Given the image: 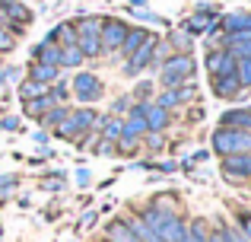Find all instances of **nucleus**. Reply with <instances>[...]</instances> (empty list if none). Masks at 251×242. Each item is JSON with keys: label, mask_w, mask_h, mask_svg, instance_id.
Masks as SVG:
<instances>
[{"label": "nucleus", "mask_w": 251, "mask_h": 242, "mask_svg": "<svg viewBox=\"0 0 251 242\" xmlns=\"http://www.w3.org/2000/svg\"><path fill=\"white\" fill-rule=\"evenodd\" d=\"M16 48V38H13L10 26H0V51H13Z\"/></svg>", "instance_id": "nucleus-25"}, {"label": "nucleus", "mask_w": 251, "mask_h": 242, "mask_svg": "<svg viewBox=\"0 0 251 242\" xmlns=\"http://www.w3.org/2000/svg\"><path fill=\"white\" fill-rule=\"evenodd\" d=\"M235 57L229 54V51H213V54L207 57V67H210V74L213 77H229V74H235Z\"/></svg>", "instance_id": "nucleus-7"}, {"label": "nucleus", "mask_w": 251, "mask_h": 242, "mask_svg": "<svg viewBox=\"0 0 251 242\" xmlns=\"http://www.w3.org/2000/svg\"><path fill=\"white\" fill-rule=\"evenodd\" d=\"M92 124H96V112H92V108H80V112L67 115V118L61 121L57 134L61 137H76V134H83V131H89Z\"/></svg>", "instance_id": "nucleus-4"}, {"label": "nucleus", "mask_w": 251, "mask_h": 242, "mask_svg": "<svg viewBox=\"0 0 251 242\" xmlns=\"http://www.w3.org/2000/svg\"><path fill=\"white\" fill-rule=\"evenodd\" d=\"M105 137H108V140H115V137H121V124H118L115 118H108V121H105Z\"/></svg>", "instance_id": "nucleus-27"}, {"label": "nucleus", "mask_w": 251, "mask_h": 242, "mask_svg": "<svg viewBox=\"0 0 251 242\" xmlns=\"http://www.w3.org/2000/svg\"><path fill=\"white\" fill-rule=\"evenodd\" d=\"M223 29L229 32V35H235V32H251V13H232V16L223 19Z\"/></svg>", "instance_id": "nucleus-13"}, {"label": "nucleus", "mask_w": 251, "mask_h": 242, "mask_svg": "<svg viewBox=\"0 0 251 242\" xmlns=\"http://www.w3.org/2000/svg\"><path fill=\"white\" fill-rule=\"evenodd\" d=\"M194 99V86H184V89H166V93L159 96V106L169 108V106H178V102H188Z\"/></svg>", "instance_id": "nucleus-15"}, {"label": "nucleus", "mask_w": 251, "mask_h": 242, "mask_svg": "<svg viewBox=\"0 0 251 242\" xmlns=\"http://www.w3.org/2000/svg\"><path fill=\"white\" fill-rule=\"evenodd\" d=\"M6 185H13V175H0V188H6Z\"/></svg>", "instance_id": "nucleus-32"}, {"label": "nucleus", "mask_w": 251, "mask_h": 242, "mask_svg": "<svg viewBox=\"0 0 251 242\" xmlns=\"http://www.w3.org/2000/svg\"><path fill=\"white\" fill-rule=\"evenodd\" d=\"M223 239L226 242H248L245 236H242V230H223Z\"/></svg>", "instance_id": "nucleus-29"}, {"label": "nucleus", "mask_w": 251, "mask_h": 242, "mask_svg": "<svg viewBox=\"0 0 251 242\" xmlns=\"http://www.w3.org/2000/svg\"><path fill=\"white\" fill-rule=\"evenodd\" d=\"M61 64H67V67H80V64H83V51L76 48V45L61 48Z\"/></svg>", "instance_id": "nucleus-20"}, {"label": "nucleus", "mask_w": 251, "mask_h": 242, "mask_svg": "<svg viewBox=\"0 0 251 242\" xmlns=\"http://www.w3.org/2000/svg\"><path fill=\"white\" fill-rule=\"evenodd\" d=\"M147 38H150V32H143V29H134V32H127V35H124V42H121V51L130 57V54H134V51L140 48L143 42H147Z\"/></svg>", "instance_id": "nucleus-17"}, {"label": "nucleus", "mask_w": 251, "mask_h": 242, "mask_svg": "<svg viewBox=\"0 0 251 242\" xmlns=\"http://www.w3.org/2000/svg\"><path fill=\"white\" fill-rule=\"evenodd\" d=\"M239 86H242V83H239V77H235V74L216 77V80H213V93L220 96V99H232V96L239 93Z\"/></svg>", "instance_id": "nucleus-11"}, {"label": "nucleus", "mask_w": 251, "mask_h": 242, "mask_svg": "<svg viewBox=\"0 0 251 242\" xmlns=\"http://www.w3.org/2000/svg\"><path fill=\"white\" fill-rule=\"evenodd\" d=\"M213 150L223 153V156H229V153H251V131L220 128L213 134Z\"/></svg>", "instance_id": "nucleus-1"}, {"label": "nucleus", "mask_w": 251, "mask_h": 242, "mask_svg": "<svg viewBox=\"0 0 251 242\" xmlns=\"http://www.w3.org/2000/svg\"><path fill=\"white\" fill-rule=\"evenodd\" d=\"M130 233H134V236L140 239V242H159V239H156V233L150 230V226L143 223V220H137V223H130Z\"/></svg>", "instance_id": "nucleus-23"}, {"label": "nucleus", "mask_w": 251, "mask_h": 242, "mask_svg": "<svg viewBox=\"0 0 251 242\" xmlns=\"http://www.w3.org/2000/svg\"><path fill=\"white\" fill-rule=\"evenodd\" d=\"M54 77H57V67H51V64H42V61L32 64V80H35V83H51Z\"/></svg>", "instance_id": "nucleus-18"}, {"label": "nucleus", "mask_w": 251, "mask_h": 242, "mask_svg": "<svg viewBox=\"0 0 251 242\" xmlns=\"http://www.w3.org/2000/svg\"><path fill=\"white\" fill-rule=\"evenodd\" d=\"M223 169L232 179H248L251 175V153H229L223 156Z\"/></svg>", "instance_id": "nucleus-6"}, {"label": "nucleus", "mask_w": 251, "mask_h": 242, "mask_svg": "<svg viewBox=\"0 0 251 242\" xmlns=\"http://www.w3.org/2000/svg\"><path fill=\"white\" fill-rule=\"evenodd\" d=\"M67 115H70L67 108H54V112H51V115H48V118H45V121H48V124H61L64 118H67Z\"/></svg>", "instance_id": "nucleus-28"}, {"label": "nucleus", "mask_w": 251, "mask_h": 242, "mask_svg": "<svg viewBox=\"0 0 251 242\" xmlns=\"http://www.w3.org/2000/svg\"><path fill=\"white\" fill-rule=\"evenodd\" d=\"M124 35H127V26L118 23V19H105V23H99V38H102V48L105 51L121 48Z\"/></svg>", "instance_id": "nucleus-5"}, {"label": "nucleus", "mask_w": 251, "mask_h": 242, "mask_svg": "<svg viewBox=\"0 0 251 242\" xmlns=\"http://www.w3.org/2000/svg\"><path fill=\"white\" fill-rule=\"evenodd\" d=\"M76 48L83 51V57H96L102 51V38H99L96 19H80V26H76Z\"/></svg>", "instance_id": "nucleus-3"}, {"label": "nucleus", "mask_w": 251, "mask_h": 242, "mask_svg": "<svg viewBox=\"0 0 251 242\" xmlns=\"http://www.w3.org/2000/svg\"><path fill=\"white\" fill-rule=\"evenodd\" d=\"M143 121H147V131H162V128L169 124V112H166L162 106H147Z\"/></svg>", "instance_id": "nucleus-12"}, {"label": "nucleus", "mask_w": 251, "mask_h": 242, "mask_svg": "<svg viewBox=\"0 0 251 242\" xmlns=\"http://www.w3.org/2000/svg\"><path fill=\"white\" fill-rule=\"evenodd\" d=\"M45 93H48L45 83H35V80H29V83L19 86V96H23V99H35V96H45Z\"/></svg>", "instance_id": "nucleus-24"}, {"label": "nucleus", "mask_w": 251, "mask_h": 242, "mask_svg": "<svg viewBox=\"0 0 251 242\" xmlns=\"http://www.w3.org/2000/svg\"><path fill=\"white\" fill-rule=\"evenodd\" d=\"M108 233H111V242H140V239L134 236V233H130V226H127V223H115Z\"/></svg>", "instance_id": "nucleus-21"}, {"label": "nucleus", "mask_w": 251, "mask_h": 242, "mask_svg": "<svg viewBox=\"0 0 251 242\" xmlns=\"http://www.w3.org/2000/svg\"><path fill=\"white\" fill-rule=\"evenodd\" d=\"M74 86H76V96H80L83 102H96L99 96H102V83H99L92 74H80L74 80Z\"/></svg>", "instance_id": "nucleus-8"}, {"label": "nucleus", "mask_w": 251, "mask_h": 242, "mask_svg": "<svg viewBox=\"0 0 251 242\" xmlns=\"http://www.w3.org/2000/svg\"><path fill=\"white\" fill-rule=\"evenodd\" d=\"M0 6H3V13H6V16L13 19V29H16V23H23V26H25V23L32 19V13L25 10V6L19 3V0H3Z\"/></svg>", "instance_id": "nucleus-14"}, {"label": "nucleus", "mask_w": 251, "mask_h": 242, "mask_svg": "<svg viewBox=\"0 0 251 242\" xmlns=\"http://www.w3.org/2000/svg\"><path fill=\"white\" fill-rule=\"evenodd\" d=\"M35 57L42 64H51V67H57V64H61V48H57L54 42H42L35 48Z\"/></svg>", "instance_id": "nucleus-16"}, {"label": "nucleus", "mask_w": 251, "mask_h": 242, "mask_svg": "<svg viewBox=\"0 0 251 242\" xmlns=\"http://www.w3.org/2000/svg\"><path fill=\"white\" fill-rule=\"evenodd\" d=\"M220 128H232V131H248L251 128V108H232L220 118Z\"/></svg>", "instance_id": "nucleus-10"}, {"label": "nucleus", "mask_w": 251, "mask_h": 242, "mask_svg": "<svg viewBox=\"0 0 251 242\" xmlns=\"http://www.w3.org/2000/svg\"><path fill=\"white\" fill-rule=\"evenodd\" d=\"M191 74H194V57H191V54L169 57L166 67H162V83H166L169 89H175V86H181Z\"/></svg>", "instance_id": "nucleus-2"}, {"label": "nucleus", "mask_w": 251, "mask_h": 242, "mask_svg": "<svg viewBox=\"0 0 251 242\" xmlns=\"http://www.w3.org/2000/svg\"><path fill=\"white\" fill-rule=\"evenodd\" d=\"M210 242H226V239H223V233H213V236H210Z\"/></svg>", "instance_id": "nucleus-33"}, {"label": "nucleus", "mask_w": 251, "mask_h": 242, "mask_svg": "<svg viewBox=\"0 0 251 242\" xmlns=\"http://www.w3.org/2000/svg\"><path fill=\"white\" fill-rule=\"evenodd\" d=\"M153 93V89H150V83H140V86H137V96H150Z\"/></svg>", "instance_id": "nucleus-31"}, {"label": "nucleus", "mask_w": 251, "mask_h": 242, "mask_svg": "<svg viewBox=\"0 0 251 242\" xmlns=\"http://www.w3.org/2000/svg\"><path fill=\"white\" fill-rule=\"evenodd\" d=\"M153 48H156V42H153V35L147 38V42L140 45V48L130 54V64H127V74H137V70H143L150 61H153Z\"/></svg>", "instance_id": "nucleus-9"}, {"label": "nucleus", "mask_w": 251, "mask_h": 242, "mask_svg": "<svg viewBox=\"0 0 251 242\" xmlns=\"http://www.w3.org/2000/svg\"><path fill=\"white\" fill-rule=\"evenodd\" d=\"M235 77H239L242 86H251V54L239 57V64H235Z\"/></svg>", "instance_id": "nucleus-22"}, {"label": "nucleus", "mask_w": 251, "mask_h": 242, "mask_svg": "<svg viewBox=\"0 0 251 242\" xmlns=\"http://www.w3.org/2000/svg\"><path fill=\"white\" fill-rule=\"evenodd\" d=\"M51 102H54V99H51L48 93L35 96V99H25V112H29V115H42V112H48V108H51Z\"/></svg>", "instance_id": "nucleus-19"}, {"label": "nucleus", "mask_w": 251, "mask_h": 242, "mask_svg": "<svg viewBox=\"0 0 251 242\" xmlns=\"http://www.w3.org/2000/svg\"><path fill=\"white\" fill-rule=\"evenodd\" d=\"M242 236L251 242V214H242Z\"/></svg>", "instance_id": "nucleus-30"}, {"label": "nucleus", "mask_w": 251, "mask_h": 242, "mask_svg": "<svg viewBox=\"0 0 251 242\" xmlns=\"http://www.w3.org/2000/svg\"><path fill=\"white\" fill-rule=\"evenodd\" d=\"M0 236H3V226H0Z\"/></svg>", "instance_id": "nucleus-34"}, {"label": "nucleus", "mask_w": 251, "mask_h": 242, "mask_svg": "<svg viewBox=\"0 0 251 242\" xmlns=\"http://www.w3.org/2000/svg\"><path fill=\"white\" fill-rule=\"evenodd\" d=\"M188 242H210V236L203 233V223H194L188 230Z\"/></svg>", "instance_id": "nucleus-26"}]
</instances>
